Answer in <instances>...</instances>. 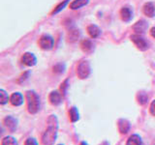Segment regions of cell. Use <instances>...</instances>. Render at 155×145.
<instances>
[{
    "instance_id": "cell-1",
    "label": "cell",
    "mask_w": 155,
    "mask_h": 145,
    "mask_svg": "<svg viewBox=\"0 0 155 145\" xmlns=\"http://www.w3.org/2000/svg\"><path fill=\"white\" fill-rule=\"evenodd\" d=\"M58 135V119L55 115H51L47 121V129L43 134L42 142L44 145H53Z\"/></svg>"
},
{
    "instance_id": "cell-2",
    "label": "cell",
    "mask_w": 155,
    "mask_h": 145,
    "mask_svg": "<svg viewBox=\"0 0 155 145\" xmlns=\"http://www.w3.org/2000/svg\"><path fill=\"white\" fill-rule=\"evenodd\" d=\"M26 99H27V108L29 113L36 114L40 110V99L39 96L34 91H28L26 93Z\"/></svg>"
},
{
    "instance_id": "cell-3",
    "label": "cell",
    "mask_w": 155,
    "mask_h": 145,
    "mask_svg": "<svg viewBox=\"0 0 155 145\" xmlns=\"http://www.w3.org/2000/svg\"><path fill=\"white\" fill-rule=\"evenodd\" d=\"M91 72L90 64L87 60H82L79 63L77 67V75L81 79H87Z\"/></svg>"
},
{
    "instance_id": "cell-4",
    "label": "cell",
    "mask_w": 155,
    "mask_h": 145,
    "mask_svg": "<svg viewBox=\"0 0 155 145\" xmlns=\"http://www.w3.org/2000/svg\"><path fill=\"white\" fill-rule=\"evenodd\" d=\"M131 41H132L135 46L137 47L140 50H147L148 48V44L144 39L140 35V34H135V35L131 36Z\"/></svg>"
},
{
    "instance_id": "cell-5",
    "label": "cell",
    "mask_w": 155,
    "mask_h": 145,
    "mask_svg": "<svg viewBox=\"0 0 155 145\" xmlns=\"http://www.w3.org/2000/svg\"><path fill=\"white\" fill-rule=\"evenodd\" d=\"M39 46L42 50H50L53 47V39L50 35H43L39 40Z\"/></svg>"
},
{
    "instance_id": "cell-6",
    "label": "cell",
    "mask_w": 155,
    "mask_h": 145,
    "mask_svg": "<svg viewBox=\"0 0 155 145\" xmlns=\"http://www.w3.org/2000/svg\"><path fill=\"white\" fill-rule=\"evenodd\" d=\"M21 62L23 63L25 66L28 67H32L34 65H36L37 63V59L36 56L31 52H25L21 57Z\"/></svg>"
},
{
    "instance_id": "cell-7",
    "label": "cell",
    "mask_w": 155,
    "mask_h": 145,
    "mask_svg": "<svg viewBox=\"0 0 155 145\" xmlns=\"http://www.w3.org/2000/svg\"><path fill=\"white\" fill-rule=\"evenodd\" d=\"M4 125L11 132H15L18 128V120L13 116H7L4 119Z\"/></svg>"
},
{
    "instance_id": "cell-8",
    "label": "cell",
    "mask_w": 155,
    "mask_h": 145,
    "mask_svg": "<svg viewBox=\"0 0 155 145\" xmlns=\"http://www.w3.org/2000/svg\"><path fill=\"white\" fill-rule=\"evenodd\" d=\"M117 128H118V130L121 134H126L131 129L130 122L128 120L123 119V118L119 119L118 122H117Z\"/></svg>"
},
{
    "instance_id": "cell-9",
    "label": "cell",
    "mask_w": 155,
    "mask_h": 145,
    "mask_svg": "<svg viewBox=\"0 0 155 145\" xmlns=\"http://www.w3.org/2000/svg\"><path fill=\"white\" fill-rule=\"evenodd\" d=\"M48 100H50V103L53 105H58L61 104L62 102V95L59 93V91H52L51 93L48 96Z\"/></svg>"
},
{
    "instance_id": "cell-10",
    "label": "cell",
    "mask_w": 155,
    "mask_h": 145,
    "mask_svg": "<svg viewBox=\"0 0 155 145\" xmlns=\"http://www.w3.org/2000/svg\"><path fill=\"white\" fill-rule=\"evenodd\" d=\"M10 102H11V104L15 106H19L23 104V96L18 93V92H16V93H14L11 98H10Z\"/></svg>"
},
{
    "instance_id": "cell-11",
    "label": "cell",
    "mask_w": 155,
    "mask_h": 145,
    "mask_svg": "<svg viewBox=\"0 0 155 145\" xmlns=\"http://www.w3.org/2000/svg\"><path fill=\"white\" fill-rule=\"evenodd\" d=\"M120 17H121V19H122L123 21L128 22L132 19V17H133L132 11H131L128 7H123L120 10Z\"/></svg>"
},
{
    "instance_id": "cell-12",
    "label": "cell",
    "mask_w": 155,
    "mask_h": 145,
    "mask_svg": "<svg viewBox=\"0 0 155 145\" xmlns=\"http://www.w3.org/2000/svg\"><path fill=\"white\" fill-rule=\"evenodd\" d=\"M143 14L145 16H147L148 18H152L155 14V6L154 4L151 2H147L144 4L143 6Z\"/></svg>"
},
{
    "instance_id": "cell-13",
    "label": "cell",
    "mask_w": 155,
    "mask_h": 145,
    "mask_svg": "<svg viewBox=\"0 0 155 145\" xmlns=\"http://www.w3.org/2000/svg\"><path fill=\"white\" fill-rule=\"evenodd\" d=\"M126 145H143V139L139 134H134L128 138Z\"/></svg>"
},
{
    "instance_id": "cell-14",
    "label": "cell",
    "mask_w": 155,
    "mask_h": 145,
    "mask_svg": "<svg viewBox=\"0 0 155 145\" xmlns=\"http://www.w3.org/2000/svg\"><path fill=\"white\" fill-rule=\"evenodd\" d=\"M147 28V24L144 21H139L138 22H136V24L133 26L134 31L137 34H142L145 31V29Z\"/></svg>"
},
{
    "instance_id": "cell-15",
    "label": "cell",
    "mask_w": 155,
    "mask_h": 145,
    "mask_svg": "<svg viewBox=\"0 0 155 145\" xmlns=\"http://www.w3.org/2000/svg\"><path fill=\"white\" fill-rule=\"evenodd\" d=\"M69 118L72 123H76L80 120V112L76 106H73L69 110Z\"/></svg>"
},
{
    "instance_id": "cell-16",
    "label": "cell",
    "mask_w": 155,
    "mask_h": 145,
    "mask_svg": "<svg viewBox=\"0 0 155 145\" xmlns=\"http://www.w3.org/2000/svg\"><path fill=\"white\" fill-rule=\"evenodd\" d=\"M87 32H88L89 34V36L91 38H98L100 36V34H101V30H100V28L98 26H96V25H89L88 27H87Z\"/></svg>"
},
{
    "instance_id": "cell-17",
    "label": "cell",
    "mask_w": 155,
    "mask_h": 145,
    "mask_svg": "<svg viewBox=\"0 0 155 145\" xmlns=\"http://www.w3.org/2000/svg\"><path fill=\"white\" fill-rule=\"evenodd\" d=\"M81 50L84 52H90L93 50V44L88 39H85V40H82L81 43Z\"/></svg>"
},
{
    "instance_id": "cell-18",
    "label": "cell",
    "mask_w": 155,
    "mask_h": 145,
    "mask_svg": "<svg viewBox=\"0 0 155 145\" xmlns=\"http://www.w3.org/2000/svg\"><path fill=\"white\" fill-rule=\"evenodd\" d=\"M89 2V0H74L71 4H70V8L72 10H77V9H80L81 7L85 6Z\"/></svg>"
},
{
    "instance_id": "cell-19",
    "label": "cell",
    "mask_w": 155,
    "mask_h": 145,
    "mask_svg": "<svg viewBox=\"0 0 155 145\" xmlns=\"http://www.w3.org/2000/svg\"><path fill=\"white\" fill-rule=\"evenodd\" d=\"M80 37V31L78 30V29H71L68 32V35H67V38H68V41L73 43V42H76L78 39Z\"/></svg>"
},
{
    "instance_id": "cell-20",
    "label": "cell",
    "mask_w": 155,
    "mask_h": 145,
    "mask_svg": "<svg viewBox=\"0 0 155 145\" xmlns=\"http://www.w3.org/2000/svg\"><path fill=\"white\" fill-rule=\"evenodd\" d=\"M1 145H18L17 139L14 137H11V135H8V137H5L2 141H1Z\"/></svg>"
},
{
    "instance_id": "cell-21",
    "label": "cell",
    "mask_w": 155,
    "mask_h": 145,
    "mask_svg": "<svg viewBox=\"0 0 155 145\" xmlns=\"http://www.w3.org/2000/svg\"><path fill=\"white\" fill-rule=\"evenodd\" d=\"M137 100H138V103L140 105H144L147 103V100H148V96L144 93V92H139V94L137 96Z\"/></svg>"
},
{
    "instance_id": "cell-22",
    "label": "cell",
    "mask_w": 155,
    "mask_h": 145,
    "mask_svg": "<svg viewBox=\"0 0 155 145\" xmlns=\"http://www.w3.org/2000/svg\"><path fill=\"white\" fill-rule=\"evenodd\" d=\"M9 102V95L5 90L1 89L0 90V104L1 105H6Z\"/></svg>"
},
{
    "instance_id": "cell-23",
    "label": "cell",
    "mask_w": 155,
    "mask_h": 145,
    "mask_svg": "<svg viewBox=\"0 0 155 145\" xmlns=\"http://www.w3.org/2000/svg\"><path fill=\"white\" fill-rule=\"evenodd\" d=\"M69 2V0H64L63 2H61L59 5H57V6L54 8V10L51 12V14H57V13H59L61 10H63L64 9V7L67 5V3Z\"/></svg>"
},
{
    "instance_id": "cell-24",
    "label": "cell",
    "mask_w": 155,
    "mask_h": 145,
    "mask_svg": "<svg viewBox=\"0 0 155 145\" xmlns=\"http://www.w3.org/2000/svg\"><path fill=\"white\" fill-rule=\"evenodd\" d=\"M64 69H65L64 64H61V63H59V64H56L54 67H53V72H56V74H60V72H64Z\"/></svg>"
},
{
    "instance_id": "cell-25",
    "label": "cell",
    "mask_w": 155,
    "mask_h": 145,
    "mask_svg": "<svg viewBox=\"0 0 155 145\" xmlns=\"http://www.w3.org/2000/svg\"><path fill=\"white\" fill-rule=\"evenodd\" d=\"M29 75H30V72H25L24 74H22L21 76H19V79H18V83H21V82H23V81H25L27 79H28V76H29Z\"/></svg>"
},
{
    "instance_id": "cell-26",
    "label": "cell",
    "mask_w": 155,
    "mask_h": 145,
    "mask_svg": "<svg viewBox=\"0 0 155 145\" xmlns=\"http://www.w3.org/2000/svg\"><path fill=\"white\" fill-rule=\"evenodd\" d=\"M24 145H38V142H37V140L35 138L29 137V138L26 139V141H25V143H24Z\"/></svg>"
},
{
    "instance_id": "cell-27",
    "label": "cell",
    "mask_w": 155,
    "mask_h": 145,
    "mask_svg": "<svg viewBox=\"0 0 155 145\" xmlns=\"http://www.w3.org/2000/svg\"><path fill=\"white\" fill-rule=\"evenodd\" d=\"M67 87H68V79H66L64 82H63V83H61V86H60V90H61V92L63 93V95L66 94Z\"/></svg>"
},
{
    "instance_id": "cell-28",
    "label": "cell",
    "mask_w": 155,
    "mask_h": 145,
    "mask_svg": "<svg viewBox=\"0 0 155 145\" xmlns=\"http://www.w3.org/2000/svg\"><path fill=\"white\" fill-rule=\"evenodd\" d=\"M149 110H150V113H151L153 116H155V100L152 101L151 105H150V108H149Z\"/></svg>"
},
{
    "instance_id": "cell-29",
    "label": "cell",
    "mask_w": 155,
    "mask_h": 145,
    "mask_svg": "<svg viewBox=\"0 0 155 145\" xmlns=\"http://www.w3.org/2000/svg\"><path fill=\"white\" fill-rule=\"evenodd\" d=\"M150 35H151L153 38H155V27L151 28V30H150Z\"/></svg>"
},
{
    "instance_id": "cell-30",
    "label": "cell",
    "mask_w": 155,
    "mask_h": 145,
    "mask_svg": "<svg viewBox=\"0 0 155 145\" xmlns=\"http://www.w3.org/2000/svg\"><path fill=\"white\" fill-rule=\"evenodd\" d=\"M99 145H110V142L109 141H103L101 144H99Z\"/></svg>"
},
{
    "instance_id": "cell-31",
    "label": "cell",
    "mask_w": 155,
    "mask_h": 145,
    "mask_svg": "<svg viewBox=\"0 0 155 145\" xmlns=\"http://www.w3.org/2000/svg\"><path fill=\"white\" fill-rule=\"evenodd\" d=\"M81 145H88V143L85 142V141H81Z\"/></svg>"
},
{
    "instance_id": "cell-32",
    "label": "cell",
    "mask_w": 155,
    "mask_h": 145,
    "mask_svg": "<svg viewBox=\"0 0 155 145\" xmlns=\"http://www.w3.org/2000/svg\"><path fill=\"white\" fill-rule=\"evenodd\" d=\"M58 145H64V144H58Z\"/></svg>"
}]
</instances>
